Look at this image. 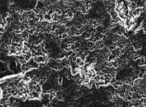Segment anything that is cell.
Segmentation results:
<instances>
[{
  "label": "cell",
  "instance_id": "2",
  "mask_svg": "<svg viewBox=\"0 0 146 107\" xmlns=\"http://www.w3.org/2000/svg\"><path fill=\"white\" fill-rule=\"evenodd\" d=\"M41 94L42 93H39L35 90H31L29 93H28V98L31 100H39L41 98Z\"/></svg>",
  "mask_w": 146,
  "mask_h": 107
},
{
  "label": "cell",
  "instance_id": "1",
  "mask_svg": "<svg viewBox=\"0 0 146 107\" xmlns=\"http://www.w3.org/2000/svg\"><path fill=\"white\" fill-rule=\"evenodd\" d=\"M33 58H34V60H35L38 64L47 63V62H48V60L50 59V58L48 57V55H47V54H43V55H36V56H34Z\"/></svg>",
  "mask_w": 146,
  "mask_h": 107
},
{
  "label": "cell",
  "instance_id": "4",
  "mask_svg": "<svg viewBox=\"0 0 146 107\" xmlns=\"http://www.w3.org/2000/svg\"><path fill=\"white\" fill-rule=\"evenodd\" d=\"M64 15H65V16H66L69 20H71V19H73V18H74V11H73V10H71V9H67V10L65 11Z\"/></svg>",
  "mask_w": 146,
  "mask_h": 107
},
{
  "label": "cell",
  "instance_id": "5",
  "mask_svg": "<svg viewBox=\"0 0 146 107\" xmlns=\"http://www.w3.org/2000/svg\"><path fill=\"white\" fill-rule=\"evenodd\" d=\"M75 63L81 68V67H83L84 65H85V61L84 60H82L80 57H76V59H75Z\"/></svg>",
  "mask_w": 146,
  "mask_h": 107
},
{
  "label": "cell",
  "instance_id": "6",
  "mask_svg": "<svg viewBox=\"0 0 146 107\" xmlns=\"http://www.w3.org/2000/svg\"><path fill=\"white\" fill-rule=\"evenodd\" d=\"M51 16H52V21H53V22H59L60 16H61V15H59V14H57L56 12H54V13L51 14Z\"/></svg>",
  "mask_w": 146,
  "mask_h": 107
},
{
  "label": "cell",
  "instance_id": "3",
  "mask_svg": "<svg viewBox=\"0 0 146 107\" xmlns=\"http://www.w3.org/2000/svg\"><path fill=\"white\" fill-rule=\"evenodd\" d=\"M28 64L30 65L31 69H38L39 68V64L34 60V58H31L29 61H28Z\"/></svg>",
  "mask_w": 146,
  "mask_h": 107
},
{
  "label": "cell",
  "instance_id": "7",
  "mask_svg": "<svg viewBox=\"0 0 146 107\" xmlns=\"http://www.w3.org/2000/svg\"><path fill=\"white\" fill-rule=\"evenodd\" d=\"M44 20L45 21H47V22H50V21H52V16H51V14H49V13H45L44 14Z\"/></svg>",
  "mask_w": 146,
  "mask_h": 107
}]
</instances>
